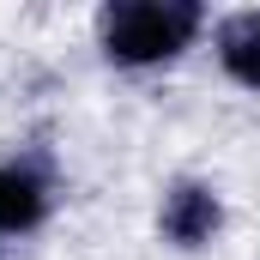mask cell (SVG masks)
<instances>
[{
	"mask_svg": "<svg viewBox=\"0 0 260 260\" xmlns=\"http://www.w3.org/2000/svg\"><path fill=\"white\" fill-rule=\"evenodd\" d=\"M194 30H200L194 0H127V6L103 12V43H109L115 61H127V67L170 61L176 49H188Z\"/></svg>",
	"mask_w": 260,
	"mask_h": 260,
	"instance_id": "6da1fadb",
	"label": "cell"
},
{
	"mask_svg": "<svg viewBox=\"0 0 260 260\" xmlns=\"http://www.w3.org/2000/svg\"><path fill=\"white\" fill-rule=\"evenodd\" d=\"M224 67L242 79V85H254L260 91V18H236V24H224Z\"/></svg>",
	"mask_w": 260,
	"mask_h": 260,
	"instance_id": "277c9868",
	"label": "cell"
},
{
	"mask_svg": "<svg viewBox=\"0 0 260 260\" xmlns=\"http://www.w3.org/2000/svg\"><path fill=\"white\" fill-rule=\"evenodd\" d=\"M43 182L30 176V170H0V230H30L37 218H43Z\"/></svg>",
	"mask_w": 260,
	"mask_h": 260,
	"instance_id": "3957f363",
	"label": "cell"
},
{
	"mask_svg": "<svg viewBox=\"0 0 260 260\" xmlns=\"http://www.w3.org/2000/svg\"><path fill=\"white\" fill-rule=\"evenodd\" d=\"M212 230H218V194H212V188L182 182L176 194L164 200V236H170V242L200 248V242H212Z\"/></svg>",
	"mask_w": 260,
	"mask_h": 260,
	"instance_id": "7a4b0ae2",
	"label": "cell"
}]
</instances>
